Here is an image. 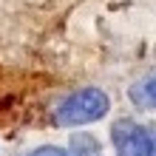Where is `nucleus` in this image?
I'll return each mask as SVG.
<instances>
[{"mask_svg": "<svg viewBox=\"0 0 156 156\" xmlns=\"http://www.w3.org/2000/svg\"><path fill=\"white\" fill-rule=\"evenodd\" d=\"M111 111V99L105 91L99 88H80L71 97H66L62 102L54 108V122L62 128H74V125H88L102 119Z\"/></svg>", "mask_w": 156, "mask_h": 156, "instance_id": "nucleus-1", "label": "nucleus"}, {"mask_svg": "<svg viewBox=\"0 0 156 156\" xmlns=\"http://www.w3.org/2000/svg\"><path fill=\"white\" fill-rule=\"evenodd\" d=\"M54 0H0V40L12 43L37 29Z\"/></svg>", "mask_w": 156, "mask_h": 156, "instance_id": "nucleus-2", "label": "nucleus"}, {"mask_svg": "<svg viewBox=\"0 0 156 156\" xmlns=\"http://www.w3.org/2000/svg\"><path fill=\"white\" fill-rule=\"evenodd\" d=\"M111 139L116 156H156V128L133 119H116L111 125Z\"/></svg>", "mask_w": 156, "mask_h": 156, "instance_id": "nucleus-3", "label": "nucleus"}, {"mask_svg": "<svg viewBox=\"0 0 156 156\" xmlns=\"http://www.w3.org/2000/svg\"><path fill=\"white\" fill-rule=\"evenodd\" d=\"M131 97L142 108H156V77H148L145 82H136L131 88Z\"/></svg>", "mask_w": 156, "mask_h": 156, "instance_id": "nucleus-4", "label": "nucleus"}, {"mask_svg": "<svg viewBox=\"0 0 156 156\" xmlns=\"http://www.w3.org/2000/svg\"><path fill=\"white\" fill-rule=\"evenodd\" d=\"M71 153H74V156H102L99 142L94 139V136H88V133L74 136V142H71Z\"/></svg>", "mask_w": 156, "mask_h": 156, "instance_id": "nucleus-5", "label": "nucleus"}, {"mask_svg": "<svg viewBox=\"0 0 156 156\" xmlns=\"http://www.w3.org/2000/svg\"><path fill=\"white\" fill-rule=\"evenodd\" d=\"M29 156H74V153L62 151V148H54V145H43V148H34Z\"/></svg>", "mask_w": 156, "mask_h": 156, "instance_id": "nucleus-6", "label": "nucleus"}]
</instances>
